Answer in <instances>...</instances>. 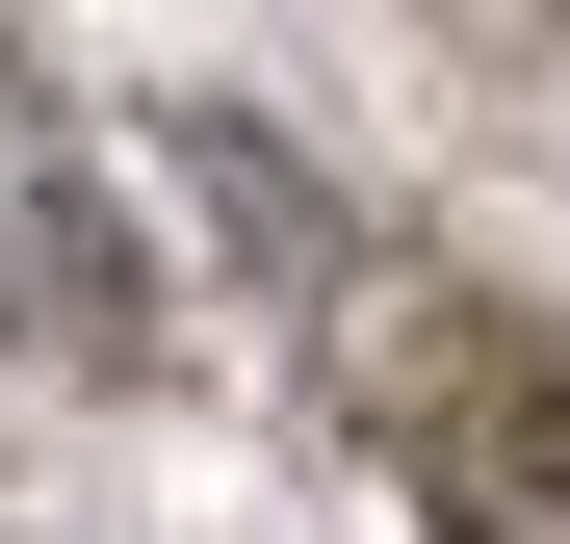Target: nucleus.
<instances>
[{"instance_id":"nucleus-1","label":"nucleus","mask_w":570,"mask_h":544,"mask_svg":"<svg viewBox=\"0 0 570 544\" xmlns=\"http://www.w3.org/2000/svg\"><path fill=\"white\" fill-rule=\"evenodd\" d=\"M0 311H27L52 363H156V286H130L105 181H27V156H0Z\"/></svg>"},{"instance_id":"nucleus-2","label":"nucleus","mask_w":570,"mask_h":544,"mask_svg":"<svg viewBox=\"0 0 570 544\" xmlns=\"http://www.w3.org/2000/svg\"><path fill=\"white\" fill-rule=\"evenodd\" d=\"M466 544H570V415L519 441V467H493V441H466Z\"/></svg>"}]
</instances>
